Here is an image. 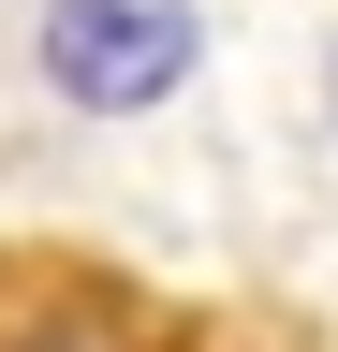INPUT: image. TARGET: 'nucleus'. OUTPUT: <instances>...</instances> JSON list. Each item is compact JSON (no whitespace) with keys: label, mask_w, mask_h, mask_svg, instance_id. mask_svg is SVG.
I'll use <instances>...</instances> for the list:
<instances>
[{"label":"nucleus","mask_w":338,"mask_h":352,"mask_svg":"<svg viewBox=\"0 0 338 352\" xmlns=\"http://www.w3.org/2000/svg\"><path fill=\"white\" fill-rule=\"evenodd\" d=\"M191 0H45V88L89 118H147L162 88H191Z\"/></svg>","instance_id":"obj_1"}]
</instances>
